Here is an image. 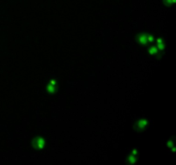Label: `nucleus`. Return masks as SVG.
I'll use <instances>...</instances> for the list:
<instances>
[{
	"instance_id": "f257e3e1",
	"label": "nucleus",
	"mask_w": 176,
	"mask_h": 165,
	"mask_svg": "<svg viewBox=\"0 0 176 165\" xmlns=\"http://www.w3.org/2000/svg\"><path fill=\"white\" fill-rule=\"evenodd\" d=\"M46 145V141L43 138L41 137H36L33 140V147L37 151L42 150Z\"/></svg>"
},
{
	"instance_id": "f03ea898",
	"label": "nucleus",
	"mask_w": 176,
	"mask_h": 165,
	"mask_svg": "<svg viewBox=\"0 0 176 165\" xmlns=\"http://www.w3.org/2000/svg\"><path fill=\"white\" fill-rule=\"evenodd\" d=\"M137 41L140 44V45L144 46L146 44H148L147 41V34L145 33H142L139 34L138 36H137Z\"/></svg>"
},
{
	"instance_id": "7ed1b4c3",
	"label": "nucleus",
	"mask_w": 176,
	"mask_h": 165,
	"mask_svg": "<svg viewBox=\"0 0 176 165\" xmlns=\"http://www.w3.org/2000/svg\"><path fill=\"white\" fill-rule=\"evenodd\" d=\"M46 92L47 94H49L51 95H55L58 91V84H51V83H48L47 86H46Z\"/></svg>"
},
{
	"instance_id": "20e7f679",
	"label": "nucleus",
	"mask_w": 176,
	"mask_h": 165,
	"mask_svg": "<svg viewBox=\"0 0 176 165\" xmlns=\"http://www.w3.org/2000/svg\"><path fill=\"white\" fill-rule=\"evenodd\" d=\"M156 46L158 48L159 51H163L165 49V42H164V40H163L162 38L159 37L156 40Z\"/></svg>"
},
{
	"instance_id": "39448f33",
	"label": "nucleus",
	"mask_w": 176,
	"mask_h": 165,
	"mask_svg": "<svg viewBox=\"0 0 176 165\" xmlns=\"http://www.w3.org/2000/svg\"><path fill=\"white\" fill-rule=\"evenodd\" d=\"M147 125H148L147 120H145V119L140 120H138V123L136 124V129L138 130V131H142V130L144 129Z\"/></svg>"
},
{
	"instance_id": "423d86ee",
	"label": "nucleus",
	"mask_w": 176,
	"mask_h": 165,
	"mask_svg": "<svg viewBox=\"0 0 176 165\" xmlns=\"http://www.w3.org/2000/svg\"><path fill=\"white\" fill-rule=\"evenodd\" d=\"M147 52H148L149 54H150V55L155 56V55H157V54L159 53V52H160V51L158 50V48L156 47V45H155V46H150V47H149V49L147 50Z\"/></svg>"
},
{
	"instance_id": "0eeeda50",
	"label": "nucleus",
	"mask_w": 176,
	"mask_h": 165,
	"mask_svg": "<svg viewBox=\"0 0 176 165\" xmlns=\"http://www.w3.org/2000/svg\"><path fill=\"white\" fill-rule=\"evenodd\" d=\"M137 160H138L137 156H135V155H133V154L129 155V157H128V162L129 163H131V164L135 163V162H137Z\"/></svg>"
},
{
	"instance_id": "6e6552de",
	"label": "nucleus",
	"mask_w": 176,
	"mask_h": 165,
	"mask_svg": "<svg viewBox=\"0 0 176 165\" xmlns=\"http://www.w3.org/2000/svg\"><path fill=\"white\" fill-rule=\"evenodd\" d=\"M147 41L149 44H151L155 41V37L152 34H147Z\"/></svg>"
},
{
	"instance_id": "1a4fd4ad",
	"label": "nucleus",
	"mask_w": 176,
	"mask_h": 165,
	"mask_svg": "<svg viewBox=\"0 0 176 165\" xmlns=\"http://www.w3.org/2000/svg\"><path fill=\"white\" fill-rule=\"evenodd\" d=\"M163 2H164L165 5L167 6H172L173 4H174L175 0H163Z\"/></svg>"
},
{
	"instance_id": "9d476101",
	"label": "nucleus",
	"mask_w": 176,
	"mask_h": 165,
	"mask_svg": "<svg viewBox=\"0 0 176 165\" xmlns=\"http://www.w3.org/2000/svg\"><path fill=\"white\" fill-rule=\"evenodd\" d=\"M167 146H168L169 149L172 148L173 146H174V145H173V143L172 140H169V141H168V142H167Z\"/></svg>"
},
{
	"instance_id": "9b49d317",
	"label": "nucleus",
	"mask_w": 176,
	"mask_h": 165,
	"mask_svg": "<svg viewBox=\"0 0 176 165\" xmlns=\"http://www.w3.org/2000/svg\"><path fill=\"white\" fill-rule=\"evenodd\" d=\"M138 153V150L137 149H133L132 150V152H131V154H133V155H135V156H137Z\"/></svg>"
}]
</instances>
